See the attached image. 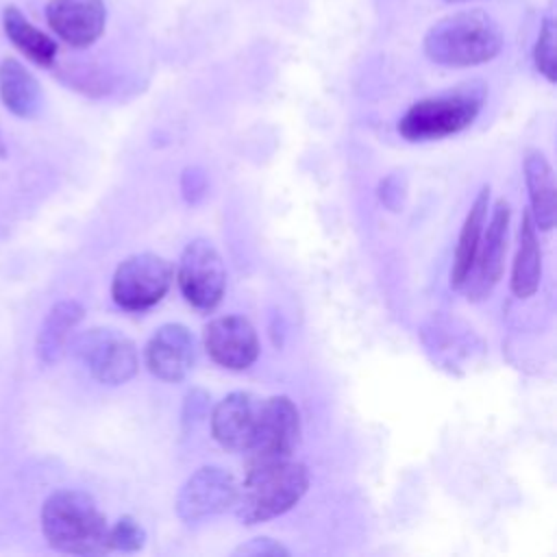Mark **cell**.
Wrapping results in <instances>:
<instances>
[{
  "mask_svg": "<svg viewBox=\"0 0 557 557\" xmlns=\"http://www.w3.org/2000/svg\"><path fill=\"white\" fill-rule=\"evenodd\" d=\"M424 54L444 67H472L492 61L503 48L498 22L483 9H466L437 20L422 39Z\"/></svg>",
  "mask_w": 557,
  "mask_h": 557,
  "instance_id": "obj_1",
  "label": "cell"
},
{
  "mask_svg": "<svg viewBox=\"0 0 557 557\" xmlns=\"http://www.w3.org/2000/svg\"><path fill=\"white\" fill-rule=\"evenodd\" d=\"M309 487V470L294 459L250 463L248 474L237 483L235 516L244 524H259L289 511Z\"/></svg>",
  "mask_w": 557,
  "mask_h": 557,
  "instance_id": "obj_2",
  "label": "cell"
},
{
  "mask_svg": "<svg viewBox=\"0 0 557 557\" xmlns=\"http://www.w3.org/2000/svg\"><path fill=\"white\" fill-rule=\"evenodd\" d=\"M46 542L72 555H100L109 550V524L96 500L81 490H59L41 507Z\"/></svg>",
  "mask_w": 557,
  "mask_h": 557,
  "instance_id": "obj_3",
  "label": "cell"
},
{
  "mask_svg": "<svg viewBox=\"0 0 557 557\" xmlns=\"http://www.w3.org/2000/svg\"><path fill=\"white\" fill-rule=\"evenodd\" d=\"M485 94L481 83H470L422 98L398 120V133L407 141H431L461 133L476 120Z\"/></svg>",
  "mask_w": 557,
  "mask_h": 557,
  "instance_id": "obj_4",
  "label": "cell"
},
{
  "mask_svg": "<svg viewBox=\"0 0 557 557\" xmlns=\"http://www.w3.org/2000/svg\"><path fill=\"white\" fill-rule=\"evenodd\" d=\"M174 278L172 263L154 252L126 257L113 272L111 298L126 311H146L163 300Z\"/></svg>",
  "mask_w": 557,
  "mask_h": 557,
  "instance_id": "obj_5",
  "label": "cell"
},
{
  "mask_svg": "<svg viewBox=\"0 0 557 557\" xmlns=\"http://www.w3.org/2000/svg\"><path fill=\"white\" fill-rule=\"evenodd\" d=\"M74 352L89 374L104 385H122L137 372L139 357L131 337L117 329H87L74 339Z\"/></svg>",
  "mask_w": 557,
  "mask_h": 557,
  "instance_id": "obj_6",
  "label": "cell"
},
{
  "mask_svg": "<svg viewBox=\"0 0 557 557\" xmlns=\"http://www.w3.org/2000/svg\"><path fill=\"white\" fill-rule=\"evenodd\" d=\"M176 283L183 298L200 311H211L222 302L226 268L218 248L209 239H191L183 248L176 268Z\"/></svg>",
  "mask_w": 557,
  "mask_h": 557,
  "instance_id": "obj_7",
  "label": "cell"
},
{
  "mask_svg": "<svg viewBox=\"0 0 557 557\" xmlns=\"http://www.w3.org/2000/svg\"><path fill=\"white\" fill-rule=\"evenodd\" d=\"M237 481L220 466H202L181 485L174 509L176 516L191 524L224 513L235 505Z\"/></svg>",
  "mask_w": 557,
  "mask_h": 557,
  "instance_id": "obj_8",
  "label": "cell"
},
{
  "mask_svg": "<svg viewBox=\"0 0 557 557\" xmlns=\"http://www.w3.org/2000/svg\"><path fill=\"white\" fill-rule=\"evenodd\" d=\"M300 413L285 394L263 398L255 442L248 450L250 463L292 457L300 442Z\"/></svg>",
  "mask_w": 557,
  "mask_h": 557,
  "instance_id": "obj_9",
  "label": "cell"
},
{
  "mask_svg": "<svg viewBox=\"0 0 557 557\" xmlns=\"http://www.w3.org/2000/svg\"><path fill=\"white\" fill-rule=\"evenodd\" d=\"M509 218H511L509 202L505 198H500L492 209L487 228L483 226L472 268L463 283V287L468 292V300L485 298L500 281L503 270H505V255H507Z\"/></svg>",
  "mask_w": 557,
  "mask_h": 557,
  "instance_id": "obj_10",
  "label": "cell"
},
{
  "mask_svg": "<svg viewBox=\"0 0 557 557\" xmlns=\"http://www.w3.org/2000/svg\"><path fill=\"white\" fill-rule=\"evenodd\" d=\"M207 355L226 370H246L259 357V337L244 315H220L202 331Z\"/></svg>",
  "mask_w": 557,
  "mask_h": 557,
  "instance_id": "obj_11",
  "label": "cell"
},
{
  "mask_svg": "<svg viewBox=\"0 0 557 557\" xmlns=\"http://www.w3.org/2000/svg\"><path fill=\"white\" fill-rule=\"evenodd\" d=\"M261 405L263 398L242 389L215 403L211 411V433L215 442L231 453H248L255 442Z\"/></svg>",
  "mask_w": 557,
  "mask_h": 557,
  "instance_id": "obj_12",
  "label": "cell"
},
{
  "mask_svg": "<svg viewBox=\"0 0 557 557\" xmlns=\"http://www.w3.org/2000/svg\"><path fill=\"white\" fill-rule=\"evenodd\" d=\"M146 368L165 383L183 381L196 361V339L181 322L161 324L144 348Z\"/></svg>",
  "mask_w": 557,
  "mask_h": 557,
  "instance_id": "obj_13",
  "label": "cell"
},
{
  "mask_svg": "<svg viewBox=\"0 0 557 557\" xmlns=\"http://www.w3.org/2000/svg\"><path fill=\"white\" fill-rule=\"evenodd\" d=\"M46 20L61 41L72 48H87L102 35L107 9L102 0H50Z\"/></svg>",
  "mask_w": 557,
  "mask_h": 557,
  "instance_id": "obj_14",
  "label": "cell"
},
{
  "mask_svg": "<svg viewBox=\"0 0 557 557\" xmlns=\"http://www.w3.org/2000/svg\"><path fill=\"white\" fill-rule=\"evenodd\" d=\"M0 100L15 117L22 120L35 117L44 104L39 81L13 57L0 61Z\"/></svg>",
  "mask_w": 557,
  "mask_h": 557,
  "instance_id": "obj_15",
  "label": "cell"
},
{
  "mask_svg": "<svg viewBox=\"0 0 557 557\" xmlns=\"http://www.w3.org/2000/svg\"><path fill=\"white\" fill-rule=\"evenodd\" d=\"M524 183L529 189L531 220L535 228L550 231L557 218L555 174L548 159L540 150H529L524 157Z\"/></svg>",
  "mask_w": 557,
  "mask_h": 557,
  "instance_id": "obj_16",
  "label": "cell"
},
{
  "mask_svg": "<svg viewBox=\"0 0 557 557\" xmlns=\"http://www.w3.org/2000/svg\"><path fill=\"white\" fill-rule=\"evenodd\" d=\"M2 28L4 35L9 37V41L33 63L41 65V67H50L57 59L59 46L57 41L39 30L35 24H30L26 20V15L15 7V4H7L2 11Z\"/></svg>",
  "mask_w": 557,
  "mask_h": 557,
  "instance_id": "obj_17",
  "label": "cell"
},
{
  "mask_svg": "<svg viewBox=\"0 0 557 557\" xmlns=\"http://www.w3.org/2000/svg\"><path fill=\"white\" fill-rule=\"evenodd\" d=\"M542 278V250L537 239V228L531 213L524 211L518 233V250L511 268V292L518 298H529L537 292Z\"/></svg>",
  "mask_w": 557,
  "mask_h": 557,
  "instance_id": "obj_18",
  "label": "cell"
},
{
  "mask_svg": "<svg viewBox=\"0 0 557 557\" xmlns=\"http://www.w3.org/2000/svg\"><path fill=\"white\" fill-rule=\"evenodd\" d=\"M487 209H490V185H483L481 191L476 194L463 224L457 237V246H455V257H453V268H450V287L459 289L466 283V276L472 268L474 261V252L476 246L481 242V233L485 226V218H487Z\"/></svg>",
  "mask_w": 557,
  "mask_h": 557,
  "instance_id": "obj_19",
  "label": "cell"
},
{
  "mask_svg": "<svg viewBox=\"0 0 557 557\" xmlns=\"http://www.w3.org/2000/svg\"><path fill=\"white\" fill-rule=\"evenodd\" d=\"M81 320L83 305H78L76 300H61L48 311L37 337V355L44 363H54L59 359L72 331Z\"/></svg>",
  "mask_w": 557,
  "mask_h": 557,
  "instance_id": "obj_20",
  "label": "cell"
},
{
  "mask_svg": "<svg viewBox=\"0 0 557 557\" xmlns=\"http://www.w3.org/2000/svg\"><path fill=\"white\" fill-rule=\"evenodd\" d=\"M555 41H557L555 22L553 17H544L535 39V48H533V63L548 83H555L557 78V44Z\"/></svg>",
  "mask_w": 557,
  "mask_h": 557,
  "instance_id": "obj_21",
  "label": "cell"
},
{
  "mask_svg": "<svg viewBox=\"0 0 557 557\" xmlns=\"http://www.w3.org/2000/svg\"><path fill=\"white\" fill-rule=\"evenodd\" d=\"M146 544V531L133 516H122L113 527H109V550L135 553Z\"/></svg>",
  "mask_w": 557,
  "mask_h": 557,
  "instance_id": "obj_22",
  "label": "cell"
},
{
  "mask_svg": "<svg viewBox=\"0 0 557 557\" xmlns=\"http://www.w3.org/2000/svg\"><path fill=\"white\" fill-rule=\"evenodd\" d=\"M407 196V181L400 174H389L379 183V200L389 211H400Z\"/></svg>",
  "mask_w": 557,
  "mask_h": 557,
  "instance_id": "obj_23",
  "label": "cell"
},
{
  "mask_svg": "<svg viewBox=\"0 0 557 557\" xmlns=\"http://www.w3.org/2000/svg\"><path fill=\"white\" fill-rule=\"evenodd\" d=\"M235 557H278L289 555V548L272 537H252L233 550Z\"/></svg>",
  "mask_w": 557,
  "mask_h": 557,
  "instance_id": "obj_24",
  "label": "cell"
},
{
  "mask_svg": "<svg viewBox=\"0 0 557 557\" xmlns=\"http://www.w3.org/2000/svg\"><path fill=\"white\" fill-rule=\"evenodd\" d=\"M181 191L189 205H196L207 194V174L200 168H185L181 176Z\"/></svg>",
  "mask_w": 557,
  "mask_h": 557,
  "instance_id": "obj_25",
  "label": "cell"
},
{
  "mask_svg": "<svg viewBox=\"0 0 557 557\" xmlns=\"http://www.w3.org/2000/svg\"><path fill=\"white\" fill-rule=\"evenodd\" d=\"M209 405V396L202 389H191L185 398V407H183V424L196 422L205 416Z\"/></svg>",
  "mask_w": 557,
  "mask_h": 557,
  "instance_id": "obj_26",
  "label": "cell"
},
{
  "mask_svg": "<svg viewBox=\"0 0 557 557\" xmlns=\"http://www.w3.org/2000/svg\"><path fill=\"white\" fill-rule=\"evenodd\" d=\"M446 2H468V0H446Z\"/></svg>",
  "mask_w": 557,
  "mask_h": 557,
  "instance_id": "obj_27",
  "label": "cell"
}]
</instances>
